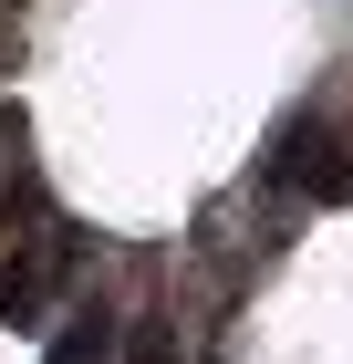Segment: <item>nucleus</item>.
<instances>
[{
	"mask_svg": "<svg viewBox=\"0 0 353 364\" xmlns=\"http://www.w3.org/2000/svg\"><path fill=\"white\" fill-rule=\"evenodd\" d=\"M260 188H291V198H353V167H343V136L322 114H291L260 156Z\"/></svg>",
	"mask_w": 353,
	"mask_h": 364,
	"instance_id": "obj_1",
	"label": "nucleus"
},
{
	"mask_svg": "<svg viewBox=\"0 0 353 364\" xmlns=\"http://www.w3.org/2000/svg\"><path fill=\"white\" fill-rule=\"evenodd\" d=\"M63 271H73V240H63V229H42V240L0 271V323H42V302H53Z\"/></svg>",
	"mask_w": 353,
	"mask_h": 364,
	"instance_id": "obj_2",
	"label": "nucleus"
},
{
	"mask_svg": "<svg viewBox=\"0 0 353 364\" xmlns=\"http://www.w3.org/2000/svg\"><path fill=\"white\" fill-rule=\"evenodd\" d=\"M53 364H114V323L104 312H73V333L53 343Z\"/></svg>",
	"mask_w": 353,
	"mask_h": 364,
	"instance_id": "obj_3",
	"label": "nucleus"
}]
</instances>
